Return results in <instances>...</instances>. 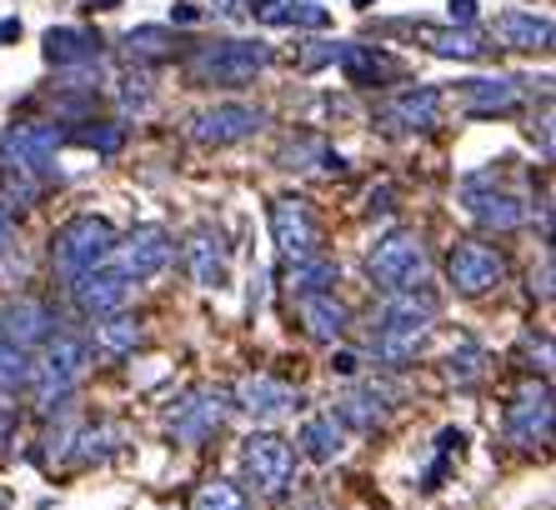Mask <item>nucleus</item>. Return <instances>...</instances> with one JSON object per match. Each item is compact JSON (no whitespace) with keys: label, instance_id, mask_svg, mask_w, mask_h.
Masks as SVG:
<instances>
[{"label":"nucleus","instance_id":"f257e3e1","mask_svg":"<svg viewBox=\"0 0 556 510\" xmlns=\"http://www.w3.org/2000/svg\"><path fill=\"white\" fill-rule=\"evenodd\" d=\"M431 326H437V306H431V295L391 291L387 310H381V326L371 331L376 360H387V366H406V360L421 350V341L431 335Z\"/></svg>","mask_w":556,"mask_h":510},{"label":"nucleus","instance_id":"f03ea898","mask_svg":"<svg viewBox=\"0 0 556 510\" xmlns=\"http://www.w3.org/2000/svg\"><path fill=\"white\" fill-rule=\"evenodd\" d=\"M61 126L55 120H21V126L0 130V170L21 180L26 191H36L40 180L55 170V151H61Z\"/></svg>","mask_w":556,"mask_h":510},{"label":"nucleus","instance_id":"7ed1b4c3","mask_svg":"<svg viewBox=\"0 0 556 510\" xmlns=\"http://www.w3.org/2000/svg\"><path fill=\"white\" fill-rule=\"evenodd\" d=\"M86 370H91V345L80 341V335H46V356L30 360V385H36L40 410L51 416L76 391V381Z\"/></svg>","mask_w":556,"mask_h":510},{"label":"nucleus","instance_id":"20e7f679","mask_svg":"<svg viewBox=\"0 0 556 510\" xmlns=\"http://www.w3.org/2000/svg\"><path fill=\"white\" fill-rule=\"evenodd\" d=\"M271 65V46L266 40H220L191 55V80L195 86H251Z\"/></svg>","mask_w":556,"mask_h":510},{"label":"nucleus","instance_id":"39448f33","mask_svg":"<svg viewBox=\"0 0 556 510\" xmlns=\"http://www.w3.org/2000/svg\"><path fill=\"white\" fill-rule=\"evenodd\" d=\"M111 251H116V226H111L105 216L65 220V226L55 230V241H51V260H55V270H61V281H76L80 270L101 266Z\"/></svg>","mask_w":556,"mask_h":510},{"label":"nucleus","instance_id":"423d86ee","mask_svg":"<svg viewBox=\"0 0 556 510\" xmlns=\"http://www.w3.org/2000/svg\"><path fill=\"white\" fill-rule=\"evenodd\" d=\"M366 270H371V281L381 291H416L427 281V245L406 235V230H391L387 241H376Z\"/></svg>","mask_w":556,"mask_h":510},{"label":"nucleus","instance_id":"0eeeda50","mask_svg":"<svg viewBox=\"0 0 556 510\" xmlns=\"http://www.w3.org/2000/svg\"><path fill=\"white\" fill-rule=\"evenodd\" d=\"M241 466H247V481L256 485L261 496H281L286 485H291V471H296V456H291V446H286L281 435L261 431L247 441Z\"/></svg>","mask_w":556,"mask_h":510},{"label":"nucleus","instance_id":"6e6552de","mask_svg":"<svg viewBox=\"0 0 556 510\" xmlns=\"http://www.w3.org/2000/svg\"><path fill=\"white\" fill-rule=\"evenodd\" d=\"M271 235L286 260H306L321 245V226H316V216H311V205L301 195H276L271 201Z\"/></svg>","mask_w":556,"mask_h":510},{"label":"nucleus","instance_id":"1a4fd4ad","mask_svg":"<svg viewBox=\"0 0 556 510\" xmlns=\"http://www.w3.org/2000/svg\"><path fill=\"white\" fill-rule=\"evenodd\" d=\"M111 266H121V276H126L130 285L155 281V276L170 266V235H166V230H155V226H141L136 235L116 241V251H111Z\"/></svg>","mask_w":556,"mask_h":510},{"label":"nucleus","instance_id":"9d476101","mask_svg":"<svg viewBox=\"0 0 556 510\" xmlns=\"http://www.w3.org/2000/svg\"><path fill=\"white\" fill-rule=\"evenodd\" d=\"M446 276H452V285L462 295H486V291H496V285L506 281V260L486 241H466V245H456L452 251Z\"/></svg>","mask_w":556,"mask_h":510},{"label":"nucleus","instance_id":"9b49d317","mask_svg":"<svg viewBox=\"0 0 556 510\" xmlns=\"http://www.w3.org/2000/svg\"><path fill=\"white\" fill-rule=\"evenodd\" d=\"M261 120H266V111L241 105V101H226V105H216V111L195 115L191 136L206 145V151H220V145H236V141H247V136H256Z\"/></svg>","mask_w":556,"mask_h":510},{"label":"nucleus","instance_id":"f8f14e48","mask_svg":"<svg viewBox=\"0 0 556 510\" xmlns=\"http://www.w3.org/2000/svg\"><path fill=\"white\" fill-rule=\"evenodd\" d=\"M506 441L517 446H546L552 441V391L546 385H521L506 406Z\"/></svg>","mask_w":556,"mask_h":510},{"label":"nucleus","instance_id":"ddd939ff","mask_svg":"<svg viewBox=\"0 0 556 510\" xmlns=\"http://www.w3.org/2000/svg\"><path fill=\"white\" fill-rule=\"evenodd\" d=\"M65 285H71V301L86 316H111V310L126 306V295H130V281L121 276V266H111V255H105L101 266L80 270L76 281H65Z\"/></svg>","mask_w":556,"mask_h":510},{"label":"nucleus","instance_id":"4468645a","mask_svg":"<svg viewBox=\"0 0 556 510\" xmlns=\"http://www.w3.org/2000/svg\"><path fill=\"white\" fill-rule=\"evenodd\" d=\"M226 410H231V400L220 396V391H201V396L181 400V410H170V431L186 446H201V441H211L226 425Z\"/></svg>","mask_w":556,"mask_h":510},{"label":"nucleus","instance_id":"2eb2a0df","mask_svg":"<svg viewBox=\"0 0 556 510\" xmlns=\"http://www.w3.org/2000/svg\"><path fill=\"white\" fill-rule=\"evenodd\" d=\"M441 115V90L431 86H406L381 105V126L387 130H427Z\"/></svg>","mask_w":556,"mask_h":510},{"label":"nucleus","instance_id":"dca6fc26","mask_svg":"<svg viewBox=\"0 0 556 510\" xmlns=\"http://www.w3.org/2000/svg\"><path fill=\"white\" fill-rule=\"evenodd\" d=\"M0 335L11 345H46V335H55V316L51 306H40V301H11V306H0Z\"/></svg>","mask_w":556,"mask_h":510},{"label":"nucleus","instance_id":"f3484780","mask_svg":"<svg viewBox=\"0 0 556 510\" xmlns=\"http://www.w3.org/2000/svg\"><path fill=\"white\" fill-rule=\"evenodd\" d=\"M241 406L256 416V421H281V416H291V410L301 406V391L286 381H271V375H247L241 381Z\"/></svg>","mask_w":556,"mask_h":510},{"label":"nucleus","instance_id":"a211bd4d","mask_svg":"<svg viewBox=\"0 0 556 510\" xmlns=\"http://www.w3.org/2000/svg\"><path fill=\"white\" fill-rule=\"evenodd\" d=\"M296 316H301V326H306L311 341H337V335L351 326V310L341 306L331 291H306V295H296Z\"/></svg>","mask_w":556,"mask_h":510},{"label":"nucleus","instance_id":"6ab92c4d","mask_svg":"<svg viewBox=\"0 0 556 510\" xmlns=\"http://www.w3.org/2000/svg\"><path fill=\"white\" fill-rule=\"evenodd\" d=\"M466 211L481 220V226H492V230H517L521 220H527V205L517 201V195H506V191H486V186H466Z\"/></svg>","mask_w":556,"mask_h":510},{"label":"nucleus","instance_id":"aec40b11","mask_svg":"<svg viewBox=\"0 0 556 510\" xmlns=\"http://www.w3.org/2000/svg\"><path fill=\"white\" fill-rule=\"evenodd\" d=\"M337 61L346 65V76L356 80V86H387V80L402 76V61L387 51H371V46H341Z\"/></svg>","mask_w":556,"mask_h":510},{"label":"nucleus","instance_id":"412c9836","mask_svg":"<svg viewBox=\"0 0 556 510\" xmlns=\"http://www.w3.org/2000/svg\"><path fill=\"white\" fill-rule=\"evenodd\" d=\"M186 266H191L195 285H226V251H220V235L216 230H195L186 241Z\"/></svg>","mask_w":556,"mask_h":510},{"label":"nucleus","instance_id":"4be33fe9","mask_svg":"<svg viewBox=\"0 0 556 510\" xmlns=\"http://www.w3.org/2000/svg\"><path fill=\"white\" fill-rule=\"evenodd\" d=\"M341 450H346V421H341V416H311V421L301 425V456L306 460L326 466V460H337Z\"/></svg>","mask_w":556,"mask_h":510},{"label":"nucleus","instance_id":"5701e85b","mask_svg":"<svg viewBox=\"0 0 556 510\" xmlns=\"http://www.w3.org/2000/svg\"><path fill=\"white\" fill-rule=\"evenodd\" d=\"M527 101L521 86L511 76H496V80H471L466 86V111L471 115H502V111H517Z\"/></svg>","mask_w":556,"mask_h":510},{"label":"nucleus","instance_id":"b1692460","mask_svg":"<svg viewBox=\"0 0 556 510\" xmlns=\"http://www.w3.org/2000/svg\"><path fill=\"white\" fill-rule=\"evenodd\" d=\"M496 40L517 46V51H536V46H552V21H542V15L506 11V15H496Z\"/></svg>","mask_w":556,"mask_h":510},{"label":"nucleus","instance_id":"393cba45","mask_svg":"<svg viewBox=\"0 0 556 510\" xmlns=\"http://www.w3.org/2000/svg\"><path fill=\"white\" fill-rule=\"evenodd\" d=\"M141 341V320L126 316V310H111V316H96V345L105 356H126Z\"/></svg>","mask_w":556,"mask_h":510},{"label":"nucleus","instance_id":"a878e982","mask_svg":"<svg viewBox=\"0 0 556 510\" xmlns=\"http://www.w3.org/2000/svg\"><path fill=\"white\" fill-rule=\"evenodd\" d=\"M101 55V46H96V36H86V30H51L46 36V61L51 65H86Z\"/></svg>","mask_w":556,"mask_h":510},{"label":"nucleus","instance_id":"bb28decb","mask_svg":"<svg viewBox=\"0 0 556 510\" xmlns=\"http://www.w3.org/2000/svg\"><path fill=\"white\" fill-rule=\"evenodd\" d=\"M341 281L337 260L326 255H306V260H291V295H306V291H331Z\"/></svg>","mask_w":556,"mask_h":510},{"label":"nucleus","instance_id":"cd10ccee","mask_svg":"<svg viewBox=\"0 0 556 510\" xmlns=\"http://www.w3.org/2000/svg\"><path fill=\"white\" fill-rule=\"evenodd\" d=\"M421 40H427L431 55H446V61H477L481 55V40L471 30H431L421 26Z\"/></svg>","mask_w":556,"mask_h":510},{"label":"nucleus","instance_id":"c85d7f7f","mask_svg":"<svg viewBox=\"0 0 556 510\" xmlns=\"http://www.w3.org/2000/svg\"><path fill=\"white\" fill-rule=\"evenodd\" d=\"M21 385H30V350L26 345H11L5 335H0V391L11 396V391H21Z\"/></svg>","mask_w":556,"mask_h":510},{"label":"nucleus","instance_id":"c756f323","mask_svg":"<svg viewBox=\"0 0 556 510\" xmlns=\"http://www.w3.org/2000/svg\"><path fill=\"white\" fill-rule=\"evenodd\" d=\"M191 510H247V496L231 481H206L191 496Z\"/></svg>","mask_w":556,"mask_h":510},{"label":"nucleus","instance_id":"7c9ffc66","mask_svg":"<svg viewBox=\"0 0 556 510\" xmlns=\"http://www.w3.org/2000/svg\"><path fill=\"white\" fill-rule=\"evenodd\" d=\"M381 396H371V391H356V396H346L341 400V421H351V425H362V431H371V425H381Z\"/></svg>","mask_w":556,"mask_h":510},{"label":"nucleus","instance_id":"2f4dec72","mask_svg":"<svg viewBox=\"0 0 556 510\" xmlns=\"http://www.w3.org/2000/svg\"><path fill=\"white\" fill-rule=\"evenodd\" d=\"M286 26L326 30L331 26V15H326V5H311V0H286Z\"/></svg>","mask_w":556,"mask_h":510},{"label":"nucleus","instance_id":"473e14b6","mask_svg":"<svg viewBox=\"0 0 556 510\" xmlns=\"http://www.w3.org/2000/svg\"><path fill=\"white\" fill-rule=\"evenodd\" d=\"M130 55H146V61H161V55H170L166 46V30H155V26H141V30H130Z\"/></svg>","mask_w":556,"mask_h":510},{"label":"nucleus","instance_id":"72a5a7b5","mask_svg":"<svg viewBox=\"0 0 556 510\" xmlns=\"http://www.w3.org/2000/svg\"><path fill=\"white\" fill-rule=\"evenodd\" d=\"M121 126H91V130H80V145H91V151H101V155H116L121 151Z\"/></svg>","mask_w":556,"mask_h":510},{"label":"nucleus","instance_id":"f704fd0d","mask_svg":"<svg viewBox=\"0 0 556 510\" xmlns=\"http://www.w3.org/2000/svg\"><path fill=\"white\" fill-rule=\"evenodd\" d=\"M446 370H452V381H477V375H481V356H477V350H462V356H452V366H446Z\"/></svg>","mask_w":556,"mask_h":510},{"label":"nucleus","instance_id":"c9c22d12","mask_svg":"<svg viewBox=\"0 0 556 510\" xmlns=\"http://www.w3.org/2000/svg\"><path fill=\"white\" fill-rule=\"evenodd\" d=\"M452 21L456 26H471L477 21V0H452Z\"/></svg>","mask_w":556,"mask_h":510},{"label":"nucleus","instance_id":"e433bc0d","mask_svg":"<svg viewBox=\"0 0 556 510\" xmlns=\"http://www.w3.org/2000/svg\"><path fill=\"white\" fill-rule=\"evenodd\" d=\"M11 36H21V21H0V46H11Z\"/></svg>","mask_w":556,"mask_h":510},{"label":"nucleus","instance_id":"4c0bfd02","mask_svg":"<svg viewBox=\"0 0 556 510\" xmlns=\"http://www.w3.org/2000/svg\"><path fill=\"white\" fill-rule=\"evenodd\" d=\"M331 366H337V370H341V375H351V370H356V356H346V350H341V356H337V360H331Z\"/></svg>","mask_w":556,"mask_h":510},{"label":"nucleus","instance_id":"58836bf2","mask_svg":"<svg viewBox=\"0 0 556 510\" xmlns=\"http://www.w3.org/2000/svg\"><path fill=\"white\" fill-rule=\"evenodd\" d=\"M5 235H11V211L0 205V245H5Z\"/></svg>","mask_w":556,"mask_h":510},{"label":"nucleus","instance_id":"ea45409f","mask_svg":"<svg viewBox=\"0 0 556 510\" xmlns=\"http://www.w3.org/2000/svg\"><path fill=\"white\" fill-rule=\"evenodd\" d=\"M0 510H11V500H5V496H0Z\"/></svg>","mask_w":556,"mask_h":510},{"label":"nucleus","instance_id":"a19ab883","mask_svg":"<svg viewBox=\"0 0 556 510\" xmlns=\"http://www.w3.org/2000/svg\"><path fill=\"white\" fill-rule=\"evenodd\" d=\"M356 5H362V11H366V5H371V0H356Z\"/></svg>","mask_w":556,"mask_h":510},{"label":"nucleus","instance_id":"79ce46f5","mask_svg":"<svg viewBox=\"0 0 556 510\" xmlns=\"http://www.w3.org/2000/svg\"><path fill=\"white\" fill-rule=\"evenodd\" d=\"M101 5H121V0H101Z\"/></svg>","mask_w":556,"mask_h":510}]
</instances>
